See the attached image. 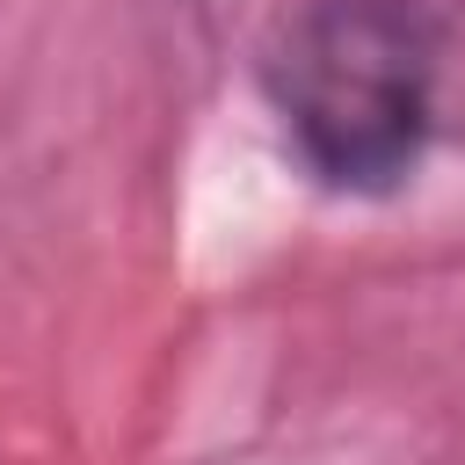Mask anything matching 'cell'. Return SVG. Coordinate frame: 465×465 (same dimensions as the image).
<instances>
[{"mask_svg":"<svg viewBox=\"0 0 465 465\" xmlns=\"http://www.w3.org/2000/svg\"><path fill=\"white\" fill-rule=\"evenodd\" d=\"M443 15L429 0H305L262 44L291 160L334 196H392L436 131Z\"/></svg>","mask_w":465,"mask_h":465,"instance_id":"1","label":"cell"}]
</instances>
